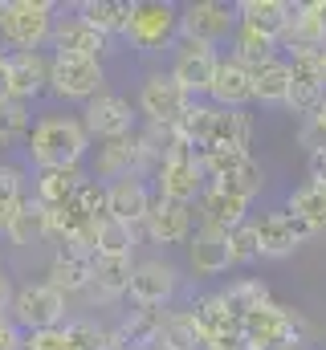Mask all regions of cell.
I'll use <instances>...</instances> for the list:
<instances>
[{
  "label": "cell",
  "instance_id": "cell-1",
  "mask_svg": "<svg viewBox=\"0 0 326 350\" xmlns=\"http://www.w3.org/2000/svg\"><path fill=\"white\" fill-rule=\"evenodd\" d=\"M179 139L192 151H249L253 143V114L249 110H221L212 102H192Z\"/></svg>",
  "mask_w": 326,
  "mask_h": 350
},
{
  "label": "cell",
  "instance_id": "cell-2",
  "mask_svg": "<svg viewBox=\"0 0 326 350\" xmlns=\"http://www.w3.org/2000/svg\"><path fill=\"white\" fill-rule=\"evenodd\" d=\"M25 151L37 163V172H45V167H82L86 151H90V135H86L82 118L45 114V118H37L29 126Z\"/></svg>",
  "mask_w": 326,
  "mask_h": 350
},
{
  "label": "cell",
  "instance_id": "cell-3",
  "mask_svg": "<svg viewBox=\"0 0 326 350\" xmlns=\"http://www.w3.org/2000/svg\"><path fill=\"white\" fill-rule=\"evenodd\" d=\"M58 8L49 0H4L0 8V37L12 45V53H33L49 41Z\"/></svg>",
  "mask_w": 326,
  "mask_h": 350
},
{
  "label": "cell",
  "instance_id": "cell-4",
  "mask_svg": "<svg viewBox=\"0 0 326 350\" xmlns=\"http://www.w3.org/2000/svg\"><path fill=\"white\" fill-rule=\"evenodd\" d=\"M200 172H204V187L233 191L249 204L265 187V167L249 151H200Z\"/></svg>",
  "mask_w": 326,
  "mask_h": 350
},
{
  "label": "cell",
  "instance_id": "cell-5",
  "mask_svg": "<svg viewBox=\"0 0 326 350\" xmlns=\"http://www.w3.org/2000/svg\"><path fill=\"white\" fill-rule=\"evenodd\" d=\"M241 334L253 350H290L302 347V334H306V322L298 310L281 306V301H269L261 310H253L241 322Z\"/></svg>",
  "mask_w": 326,
  "mask_h": 350
},
{
  "label": "cell",
  "instance_id": "cell-6",
  "mask_svg": "<svg viewBox=\"0 0 326 350\" xmlns=\"http://www.w3.org/2000/svg\"><path fill=\"white\" fill-rule=\"evenodd\" d=\"M237 25H241L237 4H229V0H192V4L179 8V37L196 41V45H208V49L229 45Z\"/></svg>",
  "mask_w": 326,
  "mask_h": 350
},
{
  "label": "cell",
  "instance_id": "cell-7",
  "mask_svg": "<svg viewBox=\"0 0 326 350\" xmlns=\"http://www.w3.org/2000/svg\"><path fill=\"white\" fill-rule=\"evenodd\" d=\"M8 322H12L21 334L53 330V326H62V322H66V297H62L49 281H29V285L12 289Z\"/></svg>",
  "mask_w": 326,
  "mask_h": 350
},
{
  "label": "cell",
  "instance_id": "cell-8",
  "mask_svg": "<svg viewBox=\"0 0 326 350\" xmlns=\"http://www.w3.org/2000/svg\"><path fill=\"white\" fill-rule=\"evenodd\" d=\"M204 191V172H200V151H192L188 143H175L160 163H155V200L171 204H196Z\"/></svg>",
  "mask_w": 326,
  "mask_h": 350
},
{
  "label": "cell",
  "instance_id": "cell-9",
  "mask_svg": "<svg viewBox=\"0 0 326 350\" xmlns=\"http://www.w3.org/2000/svg\"><path fill=\"white\" fill-rule=\"evenodd\" d=\"M179 33V8L167 0H135L131 4V21H127V41L143 53L171 45Z\"/></svg>",
  "mask_w": 326,
  "mask_h": 350
},
{
  "label": "cell",
  "instance_id": "cell-10",
  "mask_svg": "<svg viewBox=\"0 0 326 350\" xmlns=\"http://www.w3.org/2000/svg\"><path fill=\"white\" fill-rule=\"evenodd\" d=\"M106 82V70L102 62H90V57H66V53H53L49 57V90L66 102H90L102 94Z\"/></svg>",
  "mask_w": 326,
  "mask_h": 350
},
{
  "label": "cell",
  "instance_id": "cell-11",
  "mask_svg": "<svg viewBox=\"0 0 326 350\" xmlns=\"http://www.w3.org/2000/svg\"><path fill=\"white\" fill-rule=\"evenodd\" d=\"M323 98H326L323 49H294L290 53V98H286V106L294 114H306L310 118Z\"/></svg>",
  "mask_w": 326,
  "mask_h": 350
},
{
  "label": "cell",
  "instance_id": "cell-12",
  "mask_svg": "<svg viewBox=\"0 0 326 350\" xmlns=\"http://www.w3.org/2000/svg\"><path fill=\"white\" fill-rule=\"evenodd\" d=\"M192 102L196 98H188V90L171 74H147V82L139 86V110L147 114L151 126H179Z\"/></svg>",
  "mask_w": 326,
  "mask_h": 350
},
{
  "label": "cell",
  "instance_id": "cell-13",
  "mask_svg": "<svg viewBox=\"0 0 326 350\" xmlns=\"http://www.w3.org/2000/svg\"><path fill=\"white\" fill-rule=\"evenodd\" d=\"M82 126H86V135L98 139V143L127 139V135H135V110H131V102H127L123 94H106V90H102L98 98L86 102Z\"/></svg>",
  "mask_w": 326,
  "mask_h": 350
},
{
  "label": "cell",
  "instance_id": "cell-14",
  "mask_svg": "<svg viewBox=\"0 0 326 350\" xmlns=\"http://www.w3.org/2000/svg\"><path fill=\"white\" fill-rule=\"evenodd\" d=\"M310 237H314V228L306 220H298L294 212H269V216L257 220V245H261V257L265 261L294 257Z\"/></svg>",
  "mask_w": 326,
  "mask_h": 350
},
{
  "label": "cell",
  "instance_id": "cell-15",
  "mask_svg": "<svg viewBox=\"0 0 326 350\" xmlns=\"http://www.w3.org/2000/svg\"><path fill=\"white\" fill-rule=\"evenodd\" d=\"M175 285H179V273L175 265L167 261H139L131 269V285H127V297L131 306H143V310H163L171 297H175Z\"/></svg>",
  "mask_w": 326,
  "mask_h": 350
},
{
  "label": "cell",
  "instance_id": "cell-16",
  "mask_svg": "<svg viewBox=\"0 0 326 350\" xmlns=\"http://www.w3.org/2000/svg\"><path fill=\"white\" fill-rule=\"evenodd\" d=\"M216 62H221V53H216V49L196 45V41H179L175 62H171V70H167V74L188 90V98H196V102H200V98H208L212 74H216Z\"/></svg>",
  "mask_w": 326,
  "mask_h": 350
},
{
  "label": "cell",
  "instance_id": "cell-17",
  "mask_svg": "<svg viewBox=\"0 0 326 350\" xmlns=\"http://www.w3.org/2000/svg\"><path fill=\"white\" fill-rule=\"evenodd\" d=\"M151 204H155V196H151V187L139 175H127V179L106 183V216L118 220V224H127V228H139L147 220Z\"/></svg>",
  "mask_w": 326,
  "mask_h": 350
},
{
  "label": "cell",
  "instance_id": "cell-18",
  "mask_svg": "<svg viewBox=\"0 0 326 350\" xmlns=\"http://www.w3.org/2000/svg\"><path fill=\"white\" fill-rule=\"evenodd\" d=\"M208 102L221 106V110H244V106L253 102V78H249V66H241L233 53H221L216 74H212V86H208Z\"/></svg>",
  "mask_w": 326,
  "mask_h": 350
},
{
  "label": "cell",
  "instance_id": "cell-19",
  "mask_svg": "<svg viewBox=\"0 0 326 350\" xmlns=\"http://www.w3.org/2000/svg\"><path fill=\"white\" fill-rule=\"evenodd\" d=\"M49 41H53V53H66V57H90V62H102V53H106V45H110V41H106L98 29H90L82 16H58Z\"/></svg>",
  "mask_w": 326,
  "mask_h": 350
},
{
  "label": "cell",
  "instance_id": "cell-20",
  "mask_svg": "<svg viewBox=\"0 0 326 350\" xmlns=\"http://www.w3.org/2000/svg\"><path fill=\"white\" fill-rule=\"evenodd\" d=\"M147 159V147H143V135H127V139H110L98 147V163H94V175L98 179H127V175H139Z\"/></svg>",
  "mask_w": 326,
  "mask_h": 350
},
{
  "label": "cell",
  "instance_id": "cell-21",
  "mask_svg": "<svg viewBox=\"0 0 326 350\" xmlns=\"http://www.w3.org/2000/svg\"><path fill=\"white\" fill-rule=\"evenodd\" d=\"M94 277V253H86L78 245H58L53 261H49V285L70 297V293H86Z\"/></svg>",
  "mask_w": 326,
  "mask_h": 350
},
{
  "label": "cell",
  "instance_id": "cell-22",
  "mask_svg": "<svg viewBox=\"0 0 326 350\" xmlns=\"http://www.w3.org/2000/svg\"><path fill=\"white\" fill-rule=\"evenodd\" d=\"M188 261H192V269H196L200 277H221V273H229V269H233L229 232L200 224V228L192 232V241H188Z\"/></svg>",
  "mask_w": 326,
  "mask_h": 350
},
{
  "label": "cell",
  "instance_id": "cell-23",
  "mask_svg": "<svg viewBox=\"0 0 326 350\" xmlns=\"http://www.w3.org/2000/svg\"><path fill=\"white\" fill-rule=\"evenodd\" d=\"M290 16H294L290 0H237V21H241L244 29L277 41V45H281V37L290 29Z\"/></svg>",
  "mask_w": 326,
  "mask_h": 350
},
{
  "label": "cell",
  "instance_id": "cell-24",
  "mask_svg": "<svg viewBox=\"0 0 326 350\" xmlns=\"http://www.w3.org/2000/svg\"><path fill=\"white\" fill-rule=\"evenodd\" d=\"M143 228L163 249L167 245H184V241H192V208L188 204H171V200H155L147 220H143Z\"/></svg>",
  "mask_w": 326,
  "mask_h": 350
},
{
  "label": "cell",
  "instance_id": "cell-25",
  "mask_svg": "<svg viewBox=\"0 0 326 350\" xmlns=\"http://www.w3.org/2000/svg\"><path fill=\"white\" fill-rule=\"evenodd\" d=\"M281 45L290 53L294 49H323L326 45V0H302V4H294V16H290V29H286Z\"/></svg>",
  "mask_w": 326,
  "mask_h": 350
},
{
  "label": "cell",
  "instance_id": "cell-26",
  "mask_svg": "<svg viewBox=\"0 0 326 350\" xmlns=\"http://www.w3.org/2000/svg\"><path fill=\"white\" fill-rule=\"evenodd\" d=\"M196 204H200V224L221 228V232H233L249 220V200L233 196V191H221V187H204Z\"/></svg>",
  "mask_w": 326,
  "mask_h": 350
},
{
  "label": "cell",
  "instance_id": "cell-27",
  "mask_svg": "<svg viewBox=\"0 0 326 350\" xmlns=\"http://www.w3.org/2000/svg\"><path fill=\"white\" fill-rule=\"evenodd\" d=\"M163 310H143V306H135L123 322H118V330L110 334L114 338V347L123 350H155L160 347V334H163Z\"/></svg>",
  "mask_w": 326,
  "mask_h": 350
},
{
  "label": "cell",
  "instance_id": "cell-28",
  "mask_svg": "<svg viewBox=\"0 0 326 350\" xmlns=\"http://www.w3.org/2000/svg\"><path fill=\"white\" fill-rule=\"evenodd\" d=\"M8 82H12V98L33 102L41 90H49V57L41 49L8 53Z\"/></svg>",
  "mask_w": 326,
  "mask_h": 350
},
{
  "label": "cell",
  "instance_id": "cell-29",
  "mask_svg": "<svg viewBox=\"0 0 326 350\" xmlns=\"http://www.w3.org/2000/svg\"><path fill=\"white\" fill-rule=\"evenodd\" d=\"M253 78V102L261 106H286L290 98V62L286 57H269L257 70H249Z\"/></svg>",
  "mask_w": 326,
  "mask_h": 350
},
{
  "label": "cell",
  "instance_id": "cell-30",
  "mask_svg": "<svg viewBox=\"0 0 326 350\" xmlns=\"http://www.w3.org/2000/svg\"><path fill=\"white\" fill-rule=\"evenodd\" d=\"M131 261H102V257H94V277H90V301H98V306H110V301H118V297H127V285H131Z\"/></svg>",
  "mask_w": 326,
  "mask_h": 350
},
{
  "label": "cell",
  "instance_id": "cell-31",
  "mask_svg": "<svg viewBox=\"0 0 326 350\" xmlns=\"http://www.w3.org/2000/svg\"><path fill=\"white\" fill-rule=\"evenodd\" d=\"M188 314H192L196 326L204 330V342H208V338H225V334H241V322L229 314V306L221 301V293H200V297L188 306Z\"/></svg>",
  "mask_w": 326,
  "mask_h": 350
},
{
  "label": "cell",
  "instance_id": "cell-32",
  "mask_svg": "<svg viewBox=\"0 0 326 350\" xmlns=\"http://www.w3.org/2000/svg\"><path fill=\"white\" fill-rule=\"evenodd\" d=\"M74 16H82L90 29H98V33L110 41V37H123V33H127L131 4H127V0H82Z\"/></svg>",
  "mask_w": 326,
  "mask_h": 350
},
{
  "label": "cell",
  "instance_id": "cell-33",
  "mask_svg": "<svg viewBox=\"0 0 326 350\" xmlns=\"http://www.w3.org/2000/svg\"><path fill=\"white\" fill-rule=\"evenodd\" d=\"M82 183H86L82 167H45V172H37V200L45 208H62L78 196Z\"/></svg>",
  "mask_w": 326,
  "mask_h": 350
},
{
  "label": "cell",
  "instance_id": "cell-34",
  "mask_svg": "<svg viewBox=\"0 0 326 350\" xmlns=\"http://www.w3.org/2000/svg\"><path fill=\"white\" fill-rule=\"evenodd\" d=\"M221 301L229 306V314H233L237 322H244L253 310L269 306V301H273V293H269V285H265L261 277H237V281L221 293Z\"/></svg>",
  "mask_w": 326,
  "mask_h": 350
},
{
  "label": "cell",
  "instance_id": "cell-35",
  "mask_svg": "<svg viewBox=\"0 0 326 350\" xmlns=\"http://www.w3.org/2000/svg\"><path fill=\"white\" fill-rule=\"evenodd\" d=\"M155 350H204V330L196 326L188 310H171L163 318V334Z\"/></svg>",
  "mask_w": 326,
  "mask_h": 350
},
{
  "label": "cell",
  "instance_id": "cell-36",
  "mask_svg": "<svg viewBox=\"0 0 326 350\" xmlns=\"http://www.w3.org/2000/svg\"><path fill=\"white\" fill-rule=\"evenodd\" d=\"M131 253H135V228H127V224L106 216L98 224V232H94V257H102V261H131Z\"/></svg>",
  "mask_w": 326,
  "mask_h": 350
},
{
  "label": "cell",
  "instance_id": "cell-37",
  "mask_svg": "<svg viewBox=\"0 0 326 350\" xmlns=\"http://www.w3.org/2000/svg\"><path fill=\"white\" fill-rule=\"evenodd\" d=\"M4 237L12 245H37V241H45V204L37 196H25V204L16 208V216H12V224H8Z\"/></svg>",
  "mask_w": 326,
  "mask_h": 350
},
{
  "label": "cell",
  "instance_id": "cell-38",
  "mask_svg": "<svg viewBox=\"0 0 326 350\" xmlns=\"http://www.w3.org/2000/svg\"><path fill=\"white\" fill-rule=\"evenodd\" d=\"M298 220H306L314 232H326V183H302L290 191V208Z\"/></svg>",
  "mask_w": 326,
  "mask_h": 350
},
{
  "label": "cell",
  "instance_id": "cell-39",
  "mask_svg": "<svg viewBox=\"0 0 326 350\" xmlns=\"http://www.w3.org/2000/svg\"><path fill=\"white\" fill-rule=\"evenodd\" d=\"M229 49H233V57H237L241 66H249V70H257L261 62L277 57V41H269V37H261V33H253V29H244V25H237Z\"/></svg>",
  "mask_w": 326,
  "mask_h": 350
},
{
  "label": "cell",
  "instance_id": "cell-40",
  "mask_svg": "<svg viewBox=\"0 0 326 350\" xmlns=\"http://www.w3.org/2000/svg\"><path fill=\"white\" fill-rule=\"evenodd\" d=\"M21 204H25V172L12 163H0V237L8 232Z\"/></svg>",
  "mask_w": 326,
  "mask_h": 350
},
{
  "label": "cell",
  "instance_id": "cell-41",
  "mask_svg": "<svg viewBox=\"0 0 326 350\" xmlns=\"http://www.w3.org/2000/svg\"><path fill=\"white\" fill-rule=\"evenodd\" d=\"M229 249H233V265H249L261 257V245H257V220H244L241 228L229 232Z\"/></svg>",
  "mask_w": 326,
  "mask_h": 350
},
{
  "label": "cell",
  "instance_id": "cell-42",
  "mask_svg": "<svg viewBox=\"0 0 326 350\" xmlns=\"http://www.w3.org/2000/svg\"><path fill=\"white\" fill-rule=\"evenodd\" d=\"M74 204H78L82 216H90V220H106V183L86 179V183L78 187V196H74Z\"/></svg>",
  "mask_w": 326,
  "mask_h": 350
},
{
  "label": "cell",
  "instance_id": "cell-43",
  "mask_svg": "<svg viewBox=\"0 0 326 350\" xmlns=\"http://www.w3.org/2000/svg\"><path fill=\"white\" fill-rule=\"evenodd\" d=\"M298 139H302V147L314 155V151H326V98L318 102V110L302 122V131H298Z\"/></svg>",
  "mask_w": 326,
  "mask_h": 350
},
{
  "label": "cell",
  "instance_id": "cell-44",
  "mask_svg": "<svg viewBox=\"0 0 326 350\" xmlns=\"http://www.w3.org/2000/svg\"><path fill=\"white\" fill-rule=\"evenodd\" d=\"M0 131H4V139H12V135L29 131V102L8 98V102L0 106Z\"/></svg>",
  "mask_w": 326,
  "mask_h": 350
},
{
  "label": "cell",
  "instance_id": "cell-45",
  "mask_svg": "<svg viewBox=\"0 0 326 350\" xmlns=\"http://www.w3.org/2000/svg\"><path fill=\"white\" fill-rule=\"evenodd\" d=\"M21 350H70V334H66V326L33 330V334H25V347Z\"/></svg>",
  "mask_w": 326,
  "mask_h": 350
},
{
  "label": "cell",
  "instance_id": "cell-46",
  "mask_svg": "<svg viewBox=\"0 0 326 350\" xmlns=\"http://www.w3.org/2000/svg\"><path fill=\"white\" fill-rule=\"evenodd\" d=\"M21 347H25V334H21V330L8 322V314H4V318H0V350H21Z\"/></svg>",
  "mask_w": 326,
  "mask_h": 350
},
{
  "label": "cell",
  "instance_id": "cell-47",
  "mask_svg": "<svg viewBox=\"0 0 326 350\" xmlns=\"http://www.w3.org/2000/svg\"><path fill=\"white\" fill-rule=\"evenodd\" d=\"M204 350H253L244 342V334H225V338H208Z\"/></svg>",
  "mask_w": 326,
  "mask_h": 350
},
{
  "label": "cell",
  "instance_id": "cell-48",
  "mask_svg": "<svg viewBox=\"0 0 326 350\" xmlns=\"http://www.w3.org/2000/svg\"><path fill=\"white\" fill-rule=\"evenodd\" d=\"M12 98V82H8V53L0 49V106Z\"/></svg>",
  "mask_w": 326,
  "mask_h": 350
},
{
  "label": "cell",
  "instance_id": "cell-49",
  "mask_svg": "<svg viewBox=\"0 0 326 350\" xmlns=\"http://www.w3.org/2000/svg\"><path fill=\"white\" fill-rule=\"evenodd\" d=\"M310 183H326V151L310 155Z\"/></svg>",
  "mask_w": 326,
  "mask_h": 350
},
{
  "label": "cell",
  "instance_id": "cell-50",
  "mask_svg": "<svg viewBox=\"0 0 326 350\" xmlns=\"http://www.w3.org/2000/svg\"><path fill=\"white\" fill-rule=\"evenodd\" d=\"M8 301H12V285H8V273H4V265H0V318H4V310H8Z\"/></svg>",
  "mask_w": 326,
  "mask_h": 350
},
{
  "label": "cell",
  "instance_id": "cell-51",
  "mask_svg": "<svg viewBox=\"0 0 326 350\" xmlns=\"http://www.w3.org/2000/svg\"><path fill=\"white\" fill-rule=\"evenodd\" d=\"M4 143H8V139H4V131H0V147H4Z\"/></svg>",
  "mask_w": 326,
  "mask_h": 350
},
{
  "label": "cell",
  "instance_id": "cell-52",
  "mask_svg": "<svg viewBox=\"0 0 326 350\" xmlns=\"http://www.w3.org/2000/svg\"><path fill=\"white\" fill-rule=\"evenodd\" d=\"M323 66H326V45H323Z\"/></svg>",
  "mask_w": 326,
  "mask_h": 350
},
{
  "label": "cell",
  "instance_id": "cell-53",
  "mask_svg": "<svg viewBox=\"0 0 326 350\" xmlns=\"http://www.w3.org/2000/svg\"><path fill=\"white\" fill-rule=\"evenodd\" d=\"M290 350H306V347H290Z\"/></svg>",
  "mask_w": 326,
  "mask_h": 350
},
{
  "label": "cell",
  "instance_id": "cell-54",
  "mask_svg": "<svg viewBox=\"0 0 326 350\" xmlns=\"http://www.w3.org/2000/svg\"><path fill=\"white\" fill-rule=\"evenodd\" d=\"M0 8H4V0H0Z\"/></svg>",
  "mask_w": 326,
  "mask_h": 350
}]
</instances>
